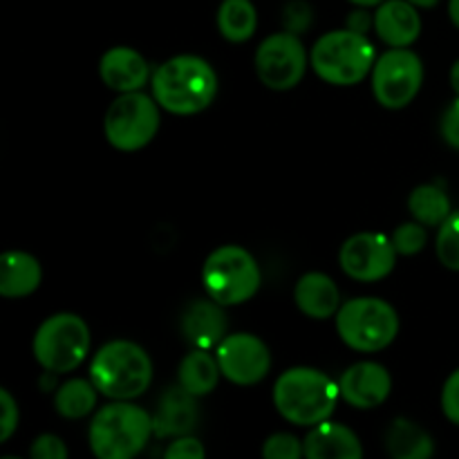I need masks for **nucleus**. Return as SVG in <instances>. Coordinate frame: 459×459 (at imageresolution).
<instances>
[{
	"instance_id": "f257e3e1",
	"label": "nucleus",
	"mask_w": 459,
	"mask_h": 459,
	"mask_svg": "<svg viewBox=\"0 0 459 459\" xmlns=\"http://www.w3.org/2000/svg\"><path fill=\"white\" fill-rule=\"evenodd\" d=\"M151 88L160 108L170 115H197L213 103L218 74L204 58L182 54L152 72Z\"/></svg>"
},
{
	"instance_id": "f03ea898",
	"label": "nucleus",
	"mask_w": 459,
	"mask_h": 459,
	"mask_svg": "<svg viewBox=\"0 0 459 459\" xmlns=\"http://www.w3.org/2000/svg\"><path fill=\"white\" fill-rule=\"evenodd\" d=\"M339 397V384L316 368H290L273 384L276 411L282 420L305 429L330 420Z\"/></svg>"
},
{
	"instance_id": "7ed1b4c3",
	"label": "nucleus",
	"mask_w": 459,
	"mask_h": 459,
	"mask_svg": "<svg viewBox=\"0 0 459 459\" xmlns=\"http://www.w3.org/2000/svg\"><path fill=\"white\" fill-rule=\"evenodd\" d=\"M152 415L130 402H112L94 412L88 442L99 459H133L148 446Z\"/></svg>"
},
{
	"instance_id": "20e7f679",
	"label": "nucleus",
	"mask_w": 459,
	"mask_h": 459,
	"mask_svg": "<svg viewBox=\"0 0 459 459\" xmlns=\"http://www.w3.org/2000/svg\"><path fill=\"white\" fill-rule=\"evenodd\" d=\"M90 381L112 402H130L151 388L152 361L133 341H110L90 363Z\"/></svg>"
},
{
	"instance_id": "39448f33",
	"label": "nucleus",
	"mask_w": 459,
	"mask_h": 459,
	"mask_svg": "<svg viewBox=\"0 0 459 459\" xmlns=\"http://www.w3.org/2000/svg\"><path fill=\"white\" fill-rule=\"evenodd\" d=\"M377 63V49L366 34L334 30L323 34L309 54V65L330 85L350 88L366 79Z\"/></svg>"
},
{
	"instance_id": "423d86ee",
	"label": "nucleus",
	"mask_w": 459,
	"mask_h": 459,
	"mask_svg": "<svg viewBox=\"0 0 459 459\" xmlns=\"http://www.w3.org/2000/svg\"><path fill=\"white\" fill-rule=\"evenodd\" d=\"M92 345L88 323L70 312L45 318L31 341L39 366L52 375H67L85 361Z\"/></svg>"
},
{
	"instance_id": "0eeeda50",
	"label": "nucleus",
	"mask_w": 459,
	"mask_h": 459,
	"mask_svg": "<svg viewBox=\"0 0 459 459\" xmlns=\"http://www.w3.org/2000/svg\"><path fill=\"white\" fill-rule=\"evenodd\" d=\"M336 332L348 348L357 352H379L399 334V314L381 299H352L336 312Z\"/></svg>"
},
{
	"instance_id": "6e6552de",
	"label": "nucleus",
	"mask_w": 459,
	"mask_h": 459,
	"mask_svg": "<svg viewBox=\"0 0 459 459\" xmlns=\"http://www.w3.org/2000/svg\"><path fill=\"white\" fill-rule=\"evenodd\" d=\"M260 267L254 255L240 245H224L211 251L202 267L206 294L220 305H242L260 290Z\"/></svg>"
},
{
	"instance_id": "1a4fd4ad",
	"label": "nucleus",
	"mask_w": 459,
	"mask_h": 459,
	"mask_svg": "<svg viewBox=\"0 0 459 459\" xmlns=\"http://www.w3.org/2000/svg\"><path fill=\"white\" fill-rule=\"evenodd\" d=\"M160 121V103L155 97H148L142 90L121 92L108 108L103 134L117 151L134 152L155 139Z\"/></svg>"
},
{
	"instance_id": "9d476101",
	"label": "nucleus",
	"mask_w": 459,
	"mask_h": 459,
	"mask_svg": "<svg viewBox=\"0 0 459 459\" xmlns=\"http://www.w3.org/2000/svg\"><path fill=\"white\" fill-rule=\"evenodd\" d=\"M424 83V63L412 49L390 48L372 67V94L388 110L411 106Z\"/></svg>"
},
{
	"instance_id": "9b49d317",
	"label": "nucleus",
	"mask_w": 459,
	"mask_h": 459,
	"mask_svg": "<svg viewBox=\"0 0 459 459\" xmlns=\"http://www.w3.org/2000/svg\"><path fill=\"white\" fill-rule=\"evenodd\" d=\"M305 70H307V52L300 43V36L291 31L267 36L255 52V72L269 90L285 92L296 88L303 81Z\"/></svg>"
},
{
	"instance_id": "f8f14e48",
	"label": "nucleus",
	"mask_w": 459,
	"mask_h": 459,
	"mask_svg": "<svg viewBox=\"0 0 459 459\" xmlns=\"http://www.w3.org/2000/svg\"><path fill=\"white\" fill-rule=\"evenodd\" d=\"M222 377L236 385L260 384L272 370V352L267 343L249 332L227 334L215 348Z\"/></svg>"
},
{
	"instance_id": "ddd939ff",
	"label": "nucleus",
	"mask_w": 459,
	"mask_h": 459,
	"mask_svg": "<svg viewBox=\"0 0 459 459\" xmlns=\"http://www.w3.org/2000/svg\"><path fill=\"white\" fill-rule=\"evenodd\" d=\"M345 276L359 282L384 281L397 264V249L384 233H357L348 238L339 254Z\"/></svg>"
},
{
	"instance_id": "4468645a",
	"label": "nucleus",
	"mask_w": 459,
	"mask_h": 459,
	"mask_svg": "<svg viewBox=\"0 0 459 459\" xmlns=\"http://www.w3.org/2000/svg\"><path fill=\"white\" fill-rule=\"evenodd\" d=\"M341 399L348 406L359 408V411H372L379 408L393 390V379L390 372L381 363L361 361L350 366L339 379Z\"/></svg>"
},
{
	"instance_id": "2eb2a0df",
	"label": "nucleus",
	"mask_w": 459,
	"mask_h": 459,
	"mask_svg": "<svg viewBox=\"0 0 459 459\" xmlns=\"http://www.w3.org/2000/svg\"><path fill=\"white\" fill-rule=\"evenodd\" d=\"M197 420H200L197 397L184 390L182 385H175L160 397L157 411L152 412V430H155V437L175 439L191 435Z\"/></svg>"
},
{
	"instance_id": "dca6fc26",
	"label": "nucleus",
	"mask_w": 459,
	"mask_h": 459,
	"mask_svg": "<svg viewBox=\"0 0 459 459\" xmlns=\"http://www.w3.org/2000/svg\"><path fill=\"white\" fill-rule=\"evenodd\" d=\"M224 305L218 300L197 299L184 309L182 314V334L193 348L202 350H215L222 339L227 336V314H224Z\"/></svg>"
},
{
	"instance_id": "f3484780",
	"label": "nucleus",
	"mask_w": 459,
	"mask_h": 459,
	"mask_svg": "<svg viewBox=\"0 0 459 459\" xmlns=\"http://www.w3.org/2000/svg\"><path fill=\"white\" fill-rule=\"evenodd\" d=\"M99 76L115 92H137L151 79V67L137 49L119 45L101 56Z\"/></svg>"
},
{
	"instance_id": "a211bd4d",
	"label": "nucleus",
	"mask_w": 459,
	"mask_h": 459,
	"mask_svg": "<svg viewBox=\"0 0 459 459\" xmlns=\"http://www.w3.org/2000/svg\"><path fill=\"white\" fill-rule=\"evenodd\" d=\"M375 31L388 48H411L421 34V16L408 0H385L375 12Z\"/></svg>"
},
{
	"instance_id": "6ab92c4d",
	"label": "nucleus",
	"mask_w": 459,
	"mask_h": 459,
	"mask_svg": "<svg viewBox=\"0 0 459 459\" xmlns=\"http://www.w3.org/2000/svg\"><path fill=\"white\" fill-rule=\"evenodd\" d=\"M305 457L309 459H361L363 446L352 429L336 421H321L312 426L303 439Z\"/></svg>"
},
{
	"instance_id": "aec40b11",
	"label": "nucleus",
	"mask_w": 459,
	"mask_h": 459,
	"mask_svg": "<svg viewBox=\"0 0 459 459\" xmlns=\"http://www.w3.org/2000/svg\"><path fill=\"white\" fill-rule=\"evenodd\" d=\"M294 300L305 316L314 318V321H325L339 312L341 291L327 273L309 272L296 282Z\"/></svg>"
},
{
	"instance_id": "412c9836",
	"label": "nucleus",
	"mask_w": 459,
	"mask_h": 459,
	"mask_svg": "<svg viewBox=\"0 0 459 459\" xmlns=\"http://www.w3.org/2000/svg\"><path fill=\"white\" fill-rule=\"evenodd\" d=\"M43 269L27 251H4L0 255V294L4 299H25L40 287Z\"/></svg>"
},
{
	"instance_id": "4be33fe9",
	"label": "nucleus",
	"mask_w": 459,
	"mask_h": 459,
	"mask_svg": "<svg viewBox=\"0 0 459 459\" xmlns=\"http://www.w3.org/2000/svg\"><path fill=\"white\" fill-rule=\"evenodd\" d=\"M220 375H222V370H220L218 359L211 354V350L195 348L179 363L178 384L195 397H204V394L213 393Z\"/></svg>"
},
{
	"instance_id": "5701e85b",
	"label": "nucleus",
	"mask_w": 459,
	"mask_h": 459,
	"mask_svg": "<svg viewBox=\"0 0 459 459\" xmlns=\"http://www.w3.org/2000/svg\"><path fill=\"white\" fill-rule=\"evenodd\" d=\"M385 448L394 459H429L435 453L433 437L411 420H394L385 433Z\"/></svg>"
},
{
	"instance_id": "b1692460",
	"label": "nucleus",
	"mask_w": 459,
	"mask_h": 459,
	"mask_svg": "<svg viewBox=\"0 0 459 459\" xmlns=\"http://www.w3.org/2000/svg\"><path fill=\"white\" fill-rule=\"evenodd\" d=\"M258 12L251 0H222L218 9V30L229 43H245L255 34Z\"/></svg>"
},
{
	"instance_id": "393cba45",
	"label": "nucleus",
	"mask_w": 459,
	"mask_h": 459,
	"mask_svg": "<svg viewBox=\"0 0 459 459\" xmlns=\"http://www.w3.org/2000/svg\"><path fill=\"white\" fill-rule=\"evenodd\" d=\"M408 211L424 227H439L453 213L446 191L437 184H421L408 197Z\"/></svg>"
},
{
	"instance_id": "a878e982",
	"label": "nucleus",
	"mask_w": 459,
	"mask_h": 459,
	"mask_svg": "<svg viewBox=\"0 0 459 459\" xmlns=\"http://www.w3.org/2000/svg\"><path fill=\"white\" fill-rule=\"evenodd\" d=\"M97 385L85 379L65 381L54 394V408L65 420H83L97 406Z\"/></svg>"
},
{
	"instance_id": "bb28decb",
	"label": "nucleus",
	"mask_w": 459,
	"mask_h": 459,
	"mask_svg": "<svg viewBox=\"0 0 459 459\" xmlns=\"http://www.w3.org/2000/svg\"><path fill=\"white\" fill-rule=\"evenodd\" d=\"M437 229L435 249H437L439 263L446 269L459 272V213L448 215Z\"/></svg>"
},
{
	"instance_id": "cd10ccee",
	"label": "nucleus",
	"mask_w": 459,
	"mask_h": 459,
	"mask_svg": "<svg viewBox=\"0 0 459 459\" xmlns=\"http://www.w3.org/2000/svg\"><path fill=\"white\" fill-rule=\"evenodd\" d=\"M390 240H393L397 254L415 255L420 254V251L426 247V242H429V231H426L424 224L417 222V220L415 222H403L394 229Z\"/></svg>"
},
{
	"instance_id": "c85d7f7f",
	"label": "nucleus",
	"mask_w": 459,
	"mask_h": 459,
	"mask_svg": "<svg viewBox=\"0 0 459 459\" xmlns=\"http://www.w3.org/2000/svg\"><path fill=\"white\" fill-rule=\"evenodd\" d=\"M303 455V442L290 433H276L264 439L263 444L264 459H299Z\"/></svg>"
},
{
	"instance_id": "c756f323",
	"label": "nucleus",
	"mask_w": 459,
	"mask_h": 459,
	"mask_svg": "<svg viewBox=\"0 0 459 459\" xmlns=\"http://www.w3.org/2000/svg\"><path fill=\"white\" fill-rule=\"evenodd\" d=\"M312 7L305 0H291L285 12H282V27H285V31H291L296 36L305 34L312 27Z\"/></svg>"
},
{
	"instance_id": "7c9ffc66",
	"label": "nucleus",
	"mask_w": 459,
	"mask_h": 459,
	"mask_svg": "<svg viewBox=\"0 0 459 459\" xmlns=\"http://www.w3.org/2000/svg\"><path fill=\"white\" fill-rule=\"evenodd\" d=\"M21 421V411H18L16 399L9 394V390H0V442H7L18 429Z\"/></svg>"
},
{
	"instance_id": "2f4dec72",
	"label": "nucleus",
	"mask_w": 459,
	"mask_h": 459,
	"mask_svg": "<svg viewBox=\"0 0 459 459\" xmlns=\"http://www.w3.org/2000/svg\"><path fill=\"white\" fill-rule=\"evenodd\" d=\"M166 459H204L206 451L202 446V442L191 435H182V437H175L169 444V448L164 451Z\"/></svg>"
},
{
	"instance_id": "473e14b6",
	"label": "nucleus",
	"mask_w": 459,
	"mask_h": 459,
	"mask_svg": "<svg viewBox=\"0 0 459 459\" xmlns=\"http://www.w3.org/2000/svg\"><path fill=\"white\" fill-rule=\"evenodd\" d=\"M31 459H65L67 448L63 444L61 437L56 435H40V437L34 439L30 448Z\"/></svg>"
},
{
	"instance_id": "72a5a7b5",
	"label": "nucleus",
	"mask_w": 459,
	"mask_h": 459,
	"mask_svg": "<svg viewBox=\"0 0 459 459\" xmlns=\"http://www.w3.org/2000/svg\"><path fill=\"white\" fill-rule=\"evenodd\" d=\"M442 411L451 424L459 426V368L448 377L442 388Z\"/></svg>"
},
{
	"instance_id": "f704fd0d",
	"label": "nucleus",
	"mask_w": 459,
	"mask_h": 459,
	"mask_svg": "<svg viewBox=\"0 0 459 459\" xmlns=\"http://www.w3.org/2000/svg\"><path fill=\"white\" fill-rule=\"evenodd\" d=\"M439 130H442L444 142L451 148H455V151H459V97L444 110Z\"/></svg>"
},
{
	"instance_id": "c9c22d12",
	"label": "nucleus",
	"mask_w": 459,
	"mask_h": 459,
	"mask_svg": "<svg viewBox=\"0 0 459 459\" xmlns=\"http://www.w3.org/2000/svg\"><path fill=\"white\" fill-rule=\"evenodd\" d=\"M372 25H375V16H370V13L366 12V7H357L348 16V30H354V31H361V34H366V31L370 30Z\"/></svg>"
},
{
	"instance_id": "e433bc0d",
	"label": "nucleus",
	"mask_w": 459,
	"mask_h": 459,
	"mask_svg": "<svg viewBox=\"0 0 459 459\" xmlns=\"http://www.w3.org/2000/svg\"><path fill=\"white\" fill-rule=\"evenodd\" d=\"M448 18L459 30V0H448Z\"/></svg>"
},
{
	"instance_id": "4c0bfd02",
	"label": "nucleus",
	"mask_w": 459,
	"mask_h": 459,
	"mask_svg": "<svg viewBox=\"0 0 459 459\" xmlns=\"http://www.w3.org/2000/svg\"><path fill=\"white\" fill-rule=\"evenodd\" d=\"M451 85H453V90H455V94L459 97V58L455 63H453V67H451Z\"/></svg>"
},
{
	"instance_id": "58836bf2",
	"label": "nucleus",
	"mask_w": 459,
	"mask_h": 459,
	"mask_svg": "<svg viewBox=\"0 0 459 459\" xmlns=\"http://www.w3.org/2000/svg\"><path fill=\"white\" fill-rule=\"evenodd\" d=\"M350 3H352L354 7H366V9H370V7H379V4L385 3V0H350Z\"/></svg>"
},
{
	"instance_id": "ea45409f",
	"label": "nucleus",
	"mask_w": 459,
	"mask_h": 459,
	"mask_svg": "<svg viewBox=\"0 0 459 459\" xmlns=\"http://www.w3.org/2000/svg\"><path fill=\"white\" fill-rule=\"evenodd\" d=\"M408 3H412V4H415V7L429 9V7H435V4H437L439 0H408Z\"/></svg>"
}]
</instances>
